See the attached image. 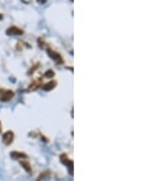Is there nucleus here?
I'll use <instances>...</instances> for the list:
<instances>
[{
  "mask_svg": "<svg viewBox=\"0 0 164 181\" xmlns=\"http://www.w3.org/2000/svg\"><path fill=\"white\" fill-rule=\"evenodd\" d=\"M15 96V92L12 90L0 89V101L8 102Z\"/></svg>",
  "mask_w": 164,
  "mask_h": 181,
  "instance_id": "nucleus-1",
  "label": "nucleus"
},
{
  "mask_svg": "<svg viewBox=\"0 0 164 181\" xmlns=\"http://www.w3.org/2000/svg\"><path fill=\"white\" fill-rule=\"evenodd\" d=\"M15 135L12 131H7L2 136V142L5 146H10L14 141Z\"/></svg>",
  "mask_w": 164,
  "mask_h": 181,
  "instance_id": "nucleus-2",
  "label": "nucleus"
},
{
  "mask_svg": "<svg viewBox=\"0 0 164 181\" xmlns=\"http://www.w3.org/2000/svg\"><path fill=\"white\" fill-rule=\"evenodd\" d=\"M60 160L65 166H67L69 168V174L73 175V161L69 160V157L67 156V155H65V154L60 156Z\"/></svg>",
  "mask_w": 164,
  "mask_h": 181,
  "instance_id": "nucleus-3",
  "label": "nucleus"
},
{
  "mask_svg": "<svg viewBox=\"0 0 164 181\" xmlns=\"http://www.w3.org/2000/svg\"><path fill=\"white\" fill-rule=\"evenodd\" d=\"M47 53H48L49 57H50L51 59H53L57 63L60 64V63L63 62V59H62L60 54H59L58 52L54 51V50H52V49H47Z\"/></svg>",
  "mask_w": 164,
  "mask_h": 181,
  "instance_id": "nucleus-4",
  "label": "nucleus"
},
{
  "mask_svg": "<svg viewBox=\"0 0 164 181\" xmlns=\"http://www.w3.org/2000/svg\"><path fill=\"white\" fill-rule=\"evenodd\" d=\"M7 34L10 35V36H17V35H22L23 34V30L16 26H12L9 28L7 29Z\"/></svg>",
  "mask_w": 164,
  "mask_h": 181,
  "instance_id": "nucleus-5",
  "label": "nucleus"
},
{
  "mask_svg": "<svg viewBox=\"0 0 164 181\" xmlns=\"http://www.w3.org/2000/svg\"><path fill=\"white\" fill-rule=\"evenodd\" d=\"M57 86V82L56 81H51V82H47V83H45L43 86H42V88H43V90L44 91H47V92H48V91H51V90H53L55 87Z\"/></svg>",
  "mask_w": 164,
  "mask_h": 181,
  "instance_id": "nucleus-6",
  "label": "nucleus"
},
{
  "mask_svg": "<svg viewBox=\"0 0 164 181\" xmlns=\"http://www.w3.org/2000/svg\"><path fill=\"white\" fill-rule=\"evenodd\" d=\"M19 164L21 165V166L23 168H25V170L28 173V174H32V167H31V165L29 164V162L27 161H25V160H21L19 162Z\"/></svg>",
  "mask_w": 164,
  "mask_h": 181,
  "instance_id": "nucleus-7",
  "label": "nucleus"
},
{
  "mask_svg": "<svg viewBox=\"0 0 164 181\" xmlns=\"http://www.w3.org/2000/svg\"><path fill=\"white\" fill-rule=\"evenodd\" d=\"M41 83H42L41 80H36V81H34V82L29 85L28 90H29V91H36L37 89H38V88L41 86Z\"/></svg>",
  "mask_w": 164,
  "mask_h": 181,
  "instance_id": "nucleus-8",
  "label": "nucleus"
},
{
  "mask_svg": "<svg viewBox=\"0 0 164 181\" xmlns=\"http://www.w3.org/2000/svg\"><path fill=\"white\" fill-rule=\"evenodd\" d=\"M11 156L13 157V158H15V159H19V158H27V155L26 154H24V153H20V152H12L11 153Z\"/></svg>",
  "mask_w": 164,
  "mask_h": 181,
  "instance_id": "nucleus-9",
  "label": "nucleus"
},
{
  "mask_svg": "<svg viewBox=\"0 0 164 181\" xmlns=\"http://www.w3.org/2000/svg\"><path fill=\"white\" fill-rule=\"evenodd\" d=\"M49 174V172L48 171H45V172H43V173H41L40 174V176L37 177L38 179H37V181H43L47 176V175Z\"/></svg>",
  "mask_w": 164,
  "mask_h": 181,
  "instance_id": "nucleus-10",
  "label": "nucleus"
},
{
  "mask_svg": "<svg viewBox=\"0 0 164 181\" xmlns=\"http://www.w3.org/2000/svg\"><path fill=\"white\" fill-rule=\"evenodd\" d=\"M54 75H55V72H54L52 70H49V71L46 72V73H45V77H46V78H48V79L53 78Z\"/></svg>",
  "mask_w": 164,
  "mask_h": 181,
  "instance_id": "nucleus-11",
  "label": "nucleus"
},
{
  "mask_svg": "<svg viewBox=\"0 0 164 181\" xmlns=\"http://www.w3.org/2000/svg\"><path fill=\"white\" fill-rule=\"evenodd\" d=\"M37 3H39V4H44V3H46L47 0H37Z\"/></svg>",
  "mask_w": 164,
  "mask_h": 181,
  "instance_id": "nucleus-12",
  "label": "nucleus"
},
{
  "mask_svg": "<svg viewBox=\"0 0 164 181\" xmlns=\"http://www.w3.org/2000/svg\"><path fill=\"white\" fill-rule=\"evenodd\" d=\"M2 132V126H1V122H0V134Z\"/></svg>",
  "mask_w": 164,
  "mask_h": 181,
  "instance_id": "nucleus-13",
  "label": "nucleus"
},
{
  "mask_svg": "<svg viewBox=\"0 0 164 181\" xmlns=\"http://www.w3.org/2000/svg\"><path fill=\"white\" fill-rule=\"evenodd\" d=\"M71 1H73V0H71Z\"/></svg>",
  "mask_w": 164,
  "mask_h": 181,
  "instance_id": "nucleus-14",
  "label": "nucleus"
}]
</instances>
